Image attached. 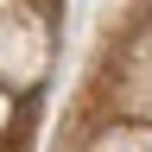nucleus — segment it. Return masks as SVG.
Listing matches in <instances>:
<instances>
[{
	"label": "nucleus",
	"mask_w": 152,
	"mask_h": 152,
	"mask_svg": "<svg viewBox=\"0 0 152 152\" xmlns=\"http://www.w3.org/2000/svg\"><path fill=\"white\" fill-rule=\"evenodd\" d=\"M51 57V32L32 26L13 0H0V83H38Z\"/></svg>",
	"instance_id": "f257e3e1"
}]
</instances>
